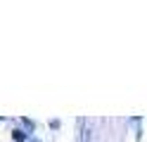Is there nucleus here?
I'll return each mask as SVG.
<instances>
[{"label":"nucleus","instance_id":"f03ea898","mask_svg":"<svg viewBox=\"0 0 147 142\" xmlns=\"http://www.w3.org/2000/svg\"><path fill=\"white\" fill-rule=\"evenodd\" d=\"M33 142H40V140H38V137H36V140H33Z\"/></svg>","mask_w":147,"mask_h":142},{"label":"nucleus","instance_id":"f257e3e1","mask_svg":"<svg viewBox=\"0 0 147 142\" xmlns=\"http://www.w3.org/2000/svg\"><path fill=\"white\" fill-rule=\"evenodd\" d=\"M12 137H14L17 142H24V140H26V135H24V130H12Z\"/></svg>","mask_w":147,"mask_h":142}]
</instances>
